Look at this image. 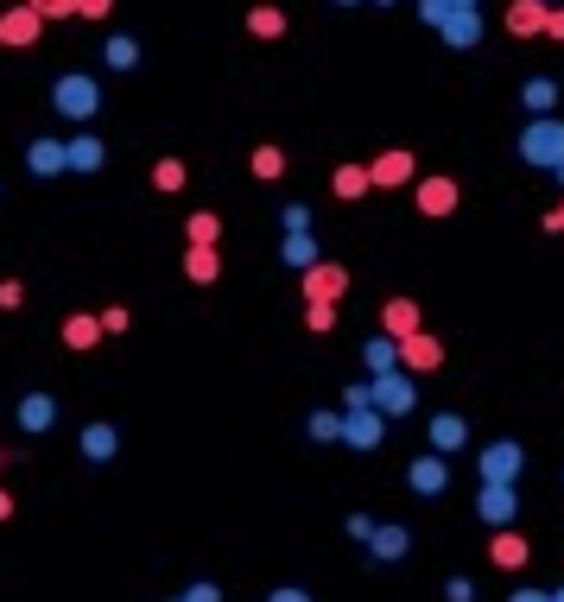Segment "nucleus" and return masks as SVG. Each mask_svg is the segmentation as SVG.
I'll use <instances>...</instances> for the list:
<instances>
[{"label":"nucleus","mask_w":564,"mask_h":602,"mask_svg":"<svg viewBox=\"0 0 564 602\" xmlns=\"http://www.w3.org/2000/svg\"><path fill=\"white\" fill-rule=\"evenodd\" d=\"M375 7H393V0H375Z\"/></svg>","instance_id":"56"},{"label":"nucleus","mask_w":564,"mask_h":602,"mask_svg":"<svg viewBox=\"0 0 564 602\" xmlns=\"http://www.w3.org/2000/svg\"><path fill=\"white\" fill-rule=\"evenodd\" d=\"M185 185H190V165H185V159H152V190L178 197Z\"/></svg>","instance_id":"32"},{"label":"nucleus","mask_w":564,"mask_h":602,"mask_svg":"<svg viewBox=\"0 0 564 602\" xmlns=\"http://www.w3.org/2000/svg\"><path fill=\"white\" fill-rule=\"evenodd\" d=\"M546 235H564V197L552 203V210H546Z\"/></svg>","instance_id":"48"},{"label":"nucleus","mask_w":564,"mask_h":602,"mask_svg":"<svg viewBox=\"0 0 564 602\" xmlns=\"http://www.w3.org/2000/svg\"><path fill=\"white\" fill-rule=\"evenodd\" d=\"M96 317H102V337H127V330H134V311H127V304H102Z\"/></svg>","instance_id":"36"},{"label":"nucleus","mask_w":564,"mask_h":602,"mask_svg":"<svg viewBox=\"0 0 564 602\" xmlns=\"http://www.w3.org/2000/svg\"><path fill=\"white\" fill-rule=\"evenodd\" d=\"M51 109L64 114V121H76V127L96 121V114H102V83H96L89 71H64L58 83H51Z\"/></svg>","instance_id":"1"},{"label":"nucleus","mask_w":564,"mask_h":602,"mask_svg":"<svg viewBox=\"0 0 564 602\" xmlns=\"http://www.w3.org/2000/svg\"><path fill=\"white\" fill-rule=\"evenodd\" d=\"M413 203H418V216L444 223V216H456V203H463V185H456V178H444V172L413 178Z\"/></svg>","instance_id":"5"},{"label":"nucleus","mask_w":564,"mask_h":602,"mask_svg":"<svg viewBox=\"0 0 564 602\" xmlns=\"http://www.w3.org/2000/svg\"><path fill=\"white\" fill-rule=\"evenodd\" d=\"M342 532H349V539H368V532H375V521H368V514H349V521H342Z\"/></svg>","instance_id":"47"},{"label":"nucleus","mask_w":564,"mask_h":602,"mask_svg":"<svg viewBox=\"0 0 564 602\" xmlns=\"http://www.w3.org/2000/svg\"><path fill=\"white\" fill-rule=\"evenodd\" d=\"M476 514H482L489 527H514V514H521L514 482H482V489H476Z\"/></svg>","instance_id":"14"},{"label":"nucleus","mask_w":564,"mask_h":602,"mask_svg":"<svg viewBox=\"0 0 564 602\" xmlns=\"http://www.w3.org/2000/svg\"><path fill=\"white\" fill-rule=\"evenodd\" d=\"M546 7H564V0H546Z\"/></svg>","instance_id":"57"},{"label":"nucleus","mask_w":564,"mask_h":602,"mask_svg":"<svg viewBox=\"0 0 564 602\" xmlns=\"http://www.w3.org/2000/svg\"><path fill=\"white\" fill-rule=\"evenodd\" d=\"M279 261L292 266V273H304L311 261H324V241H317V235H286V241H279Z\"/></svg>","instance_id":"27"},{"label":"nucleus","mask_w":564,"mask_h":602,"mask_svg":"<svg viewBox=\"0 0 564 602\" xmlns=\"http://www.w3.org/2000/svg\"><path fill=\"white\" fill-rule=\"evenodd\" d=\"M489 565L507 570V577H514V570H527V565H532V539H527V532H514V527H494Z\"/></svg>","instance_id":"13"},{"label":"nucleus","mask_w":564,"mask_h":602,"mask_svg":"<svg viewBox=\"0 0 564 602\" xmlns=\"http://www.w3.org/2000/svg\"><path fill=\"white\" fill-rule=\"evenodd\" d=\"M413 178H418V159L406 147H387V152L368 159V185H375V190H406Z\"/></svg>","instance_id":"6"},{"label":"nucleus","mask_w":564,"mask_h":602,"mask_svg":"<svg viewBox=\"0 0 564 602\" xmlns=\"http://www.w3.org/2000/svg\"><path fill=\"white\" fill-rule=\"evenodd\" d=\"M362 545H368V565H406V552H413V532L400 527V521H375V532H368Z\"/></svg>","instance_id":"10"},{"label":"nucleus","mask_w":564,"mask_h":602,"mask_svg":"<svg viewBox=\"0 0 564 602\" xmlns=\"http://www.w3.org/2000/svg\"><path fill=\"white\" fill-rule=\"evenodd\" d=\"M299 292H304V304H342V292H349V266L342 261H311L299 273Z\"/></svg>","instance_id":"4"},{"label":"nucleus","mask_w":564,"mask_h":602,"mask_svg":"<svg viewBox=\"0 0 564 602\" xmlns=\"http://www.w3.org/2000/svg\"><path fill=\"white\" fill-rule=\"evenodd\" d=\"M482 33H489V26H482V7H451V13L438 20V38H444L451 51H476Z\"/></svg>","instance_id":"11"},{"label":"nucleus","mask_w":564,"mask_h":602,"mask_svg":"<svg viewBox=\"0 0 564 602\" xmlns=\"http://www.w3.org/2000/svg\"><path fill=\"white\" fill-rule=\"evenodd\" d=\"M400 368H406L413 380L438 375V368H444V342L431 337V330H413V337H400Z\"/></svg>","instance_id":"9"},{"label":"nucleus","mask_w":564,"mask_h":602,"mask_svg":"<svg viewBox=\"0 0 564 602\" xmlns=\"http://www.w3.org/2000/svg\"><path fill=\"white\" fill-rule=\"evenodd\" d=\"M362 368H368V380L393 375V368H400V342H393V337H368V342H362Z\"/></svg>","instance_id":"25"},{"label":"nucleus","mask_w":564,"mask_h":602,"mask_svg":"<svg viewBox=\"0 0 564 602\" xmlns=\"http://www.w3.org/2000/svg\"><path fill=\"white\" fill-rule=\"evenodd\" d=\"M26 172H33V178H64V140H51V134L33 140V147H26Z\"/></svg>","instance_id":"23"},{"label":"nucleus","mask_w":564,"mask_h":602,"mask_svg":"<svg viewBox=\"0 0 564 602\" xmlns=\"http://www.w3.org/2000/svg\"><path fill=\"white\" fill-rule=\"evenodd\" d=\"M266 602H311V590H299V584H279V590H266Z\"/></svg>","instance_id":"46"},{"label":"nucleus","mask_w":564,"mask_h":602,"mask_svg":"<svg viewBox=\"0 0 564 602\" xmlns=\"http://www.w3.org/2000/svg\"><path fill=\"white\" fill-rule=\"evenodd\" d=\"M476 476H482V482H521V476H527V444H521V438L482 444V451H476Z\"/></svg>","instance_id":"3"},{"label":"nucleus","mask_w":564,"mask_h":602,"mask_svg":"<svg viewBox=\"0 0 564 602\" xmlns=\"http://www.w3.org/2000/svg\"><path fill=\"white\" fill-rule=\"evenodd\" d=\"M507 602H552V597H546V590H532V584H527V590H514Z\"/></svg>","instance_id":"50"},{"label":"nucleus","mask_w":564,"mask_h":602,"mask_svg":"<svg viewBox=\"0 0 564 602\" xmlns=\"http://www.w3.org/2000/svg\"><path fill=\"white\" fill-rule=\"evenodd\" d=\"M451 7H482V0H451Z\"/></svg>","instance_id":"54"},{"label":"nucleus","mask_w":564,"mask_h":602,"mask_svg":"<svg viewBox=\"0 0 564 602\" xmlns=\"http://www.w3.org/2000/svg\"><path fill=\"white\" fill-rule=\"evenodd\" d=\"M172 602H228V590L223 584H190L185 597H172Z\"/></svg>","instance_id":"39"},{"label":"nucleus","mask_w":564,"mask_h":602,"mask_svg":"<svg viewBox=\"0 0 564 602\" xmlns=\"http://www.w3.org/2000/svg\"><path fill=\"white\" fill-rule=\"evenodd\" d=\"M444 602H476V577H451V584H444Z\"/></svg>","instance_id":"41"},{"label":"nucleus","mask_w":564,"mask_h":602,"mask_svg":"<svg viewBox=\"0 0 564 602\" xmlns=\"http://www.w3.org/2000/svg\"><path fill=\"white\" fill-rule=\"evenodd\" d=\"M185 241L190 248H223V216H216V210H197L185 223Z\"/></svg>","instance_id":"30"},{"label":"nucleus","mask_w":564,"mask_h":602,"mask_svg":"<svg viewBox=\"0 0 564 602\" xmlns=\"http://www.w3.org/2000/svg\"><path fill=\"white\" fill-rule=\"evenodd\" d=\"M7 463H20V456H13V451H7V444H0V469H7Z\"/></svg>","instance_id":"51"},{"label":"nucleus","mask_w":564,"mask_h":602,"mask_svg":"<svg viewBox=\"0 0 564 602\" xmlns=\"http://www.w3.org/2000/svg\"><path fill=\"white\" fill-rule=\"evenodd\" d=\"M425 444H431L438 456H456L463 444H469V418L463 413H431L425 418Z\"/></svg>","instance_id":"15"},{"label":"nucleus","mask_w":564,"mask_h":602,"mask_svg":"<svg viewBox=\"0 0 564 602\" xmlns=\"http://www.w3.org/2000/svg\"><path fill=\"white\" fill-rule=\"evenodd\" d=\"M330 185H337V197L342 203H355V197H368V165H337V178H330Z\"/></svg>","instance_id":"33"},{"label":"nucleus","mask_w":564,"mask_h":602,"mask_svg":"<svg viewBox=\"0 0 564 602\" xmlns=\"http://www.w3.org/2000/svg\"><path fill=\"white\" fill-rule=\"evenodd\" d=\"M444 13H451V0H418V20H425V26H438Z\"/></svg>","instance_id":"45"},{"label":"nucleus","mask_w":564,"mask_h":602,"mask_svg":"<svg viewBox=\"0 0 564 602\" xmlns=\"http://www.w3.org/2000/svg\"><path fill=\"white\" fill-rule=\"evenodd\" d=\"M26 7H33L45 26H51V20H71V13H76V0H26Z\"/></svg>","instance_id":"38"},{"label":"nucleus","mask_w":564,"mask_h":602,"mask_svg":"<svg viewBox=\"0 0 564 602\" xmlns=\"http://www.w3.org/2000/svg\"><path fill=\"white\" fill-rule=\"evenodd\" d=\"M26 304V286L20 279H0V311H20Z\"/></svg>","instance_id":"42"},{"label":"nucleus","mask_w":564,"mask_h":602,"mask_svg":"<svg viewBox=\"0 0 564 602\" xmlns=\"http://www.w3.org/2000/svg\"><path fill=\"white\" fill-rule=\"evenodd\" d=\"M185 279L190 286H216L223 279V248H185Z\"/></svg>","instance_id":"24"},{"label":"nucleus","mask_w":564,"mask_h":602,"mask_svg":"<svg viewBox=\"0 0 564 602\" xmlns=\"http://www.w3.org/2000/svg\"><path fill=\"white\" fill-rule=\"evenodd\" d=\"M546 597H552V602H564V584H559V590H546Z\"/></svg>","instance_id":"53"},{"label":"nucleus","mask_w":564,"mask_h":602,"mask_svg":"<svg viewBox=\"0 0 564 602\" xmlns=\"http://www.w3.org/2000/svg\"><path fill=\"white\" fill-rule=\"evenodd\" d=\"M552 178H559V185H564V159H559V165H552Z\"/></svg>","instance_id":"52"},{"label":"nucleus","mask_w":564,"mask_h":602,"mask_svg":"<svg viewBox=\"0 0 564 602\" xmlns=\"http://www.w3.org/2000/svg\"><path fill=\"white\" fill-rule=\"evenodd\" d=\"M13 514H20V501H13V489H0V527H7Z\"/></svg>","instance_id":"49"},{"label":"nucleus","mask_w":564,"mask_h":602,"mask_svg":"<svg viewBox=\"0 0 564 602\" xmlns=\"http://www.w3.org/2000/svg\"><path fill=\"white\" fill-rule=\"evenodd\" d=\"M539 38H552V45H564V7H546V33Z\"/></svg>","instance_id":"44"},{"label":"nucleus","mask_w":564,"mask_h":602,"mask_svg":"<svg viewBox=\"0 0 564 602\" xmlns=\"http://www.w3.org/2000/svg\"><path fill=\"white\" fill-rule=\"evenodd\" d=\"M330 7H355V0H330Z\"/></svg>","instance_id":"55"},{"label":"nucleus","mask_w":564,"mask_h":602,"mask_svg":"<svg viewBox=\"0 0 564 602\" xmlns=\"http://www.w3.org/2000/svg\"><path fill=\"white\" fill-rule=\"evenodd\" d=\"M286 235H311V203H286Z\"/></svg>","instance_id":"40"},{"label":"nucleus","mask_w":564,"mask_h":602,"mask_svg":"<svg viewBox=\"0 0 564 602\" xmlns=\"http://www.w3.org/2000/svg\"><path fill=\"white\" fill-rule=\"evenodd\" d=\"M286 13L279 7H248V38H261V45H273V38H286Z\"/></svg>","instance_id":"28"},{"label":"nucleus","mask_w":564,"mask_h":602,"mask_svg":"<svg viewBox=\"0 0 564 602\" xmlns=\"http://www.w3.org/2000/svg\"><path fill=\"white\" fill-rule=\"evenodd\" d=\"M342 444H349V451H380V444H387V418L380 413H342Z\"/></svg>","instance_id":"19"},{"label":"nucleus","mask_w":564,"mask_h":602,"mask_svg":"<svg viewBox=\"0 0 564 602\" xmlns=\"http://www.w3.org/2000/svg\"><path fill=\"white\" fill-rule=\"evenodd\" d=\"M102 64H109V71H140V38H127V33H114L109 45H102Z\"/></svg>","instance_id":"29"},{"label":"nucleus","mask_w":564,"mask_h":602,"mask_svg":"<svg viewBox=\"0 0 564 602\" xmlns=\"http://www.w3.org/2000/svg\"><path fill=\"white\" fill-rule=\"evenodd\" d=\"M38 38H45V20H38V13L26 7V0L0 13V45H7V51H33Z\"/></svg>","instance_id":"12"},{"label":"nucleus","mask_w":564,"mask_h":602,"mask_svg":"<svg viewBox=\"0 0 564 602\" xmlns=\"http://www.w3.org/2000/svg\"><path fill=\"white\" fill-rule=\"evenodd\" d=\"M337 304H304V330H311V337H330V330H337Z\"/></svg>","instance_id":"35"},{"label":"nucleus","mask_w":564,"mask_h":602,"mask_svg":"<svg viewBox=\"0 0 564 602\" xmlns=\"http://www.w3.org/2000/svg\"><path fill=\"white\" fill-rule=\"evenodd\" d=\"M13 418H20V431H26V438H45V431L58 425V400H51L45 387H33V393H20Z\"/></svg>","instance_id":"16"},{"label":"nucleus","mask_w":564,"mask_h":602,"mask_svg":"<svg viewBox=\"0 0 564 602\" xmlns=\"http://www.w3.org/2000/svg\"><path fill=\"white\" fill-rule=\"evenodd\" d=\"M58 337H64V349H76V355H89V349L102 342V317H96V311H71Z\"/></svg>","instance_id":"22"},{"label":"nucleus","mask_w":564,"mask_h":602,"mask_svg":"<svg viewBox=\"0 0 564 602\" xmlns=\"http://www.w3.org/2000/svg\"><path fill=\"white\" fill-rule=\"evenodd\" d=\"M102 165H109V152H102V140H96V134H71V140H64V172L96 178Z\"/></svg>","instance_id":"18"},{"label":"nucleus","mask_w":564,"mask_h":602,"mask_svg":"<svg viewBox=\"0 0 564 602\" xmlns=\"http://www.w3.org/2000/svg\"><path fill=\"white\" fill-rule=\"evenodd\" d=\"M304 438L311 444H342V413H311L304 418Z\"/></svg>","instance_id":"34"},{"label":"nucleus","mask_w":564,"mask_h":602,"mask_svg":"<svg viewBox=\"0 0 564 602\" xmlns=\"http://www.w3.org/2000/svg\"><path fill=\"white\" fill-rule=\"evenodd\" d=\"M521 159L539 165V172H552L564 159V121L559 114H527V127H521Z\"/></svg>","instance_id":"2"},{"label":"nucleus","mask_w":564,"mask_h":602,"mask_svg":"<svg viewBox=\"0 0 564 602\" xmlns=\"http://www.w3.org/2000/svg\"><path fill=\"white\" fill-rule=\"evenodd\" d=\"M248 172H254L261 185L286 178V147H273V140H266V147H254V152H248Z\"/></svg>","instance_id":"31"},{"label":"nucleus","mask_w":564,"mask_h":602,"mask_svg":"<svg viewBox=\"0 0 564 602\" xmlns=\"http://www.w3.org/2000/svg\"><path fill=\"white\" fill-rule=\"evenodd\" d=\"M521 109L527 114H559V83H552V76H527V83H521Z\"/></svg>","instance_id":"26"},{"label":"nucleus","mask_w":564,"mask_h":602,"mask_svg":"<svg viewBox=\"0 0 564 602\" xmlns=\"http://www.w3.org/2000/svg\"><path fill=\"white\" fill-rule=\"evenodd\" d=\"M418 406V380L406 375V368H393V375L375 380V413L380 418H406Z\"/></svg>","instance_id":"7"},{"label":"nucleus","mask_w":564,"mask_h":602,"mask_svg":"<svg viewBox=\"0 0 564 602\" xmlns=\"http://www.w3.org/2000/svg\"><path fill=\"white\" fill-rule=\"evenodd\" d=\"M114 0H76V20H109Z\"/></svg>","instance_id":"43"},{"label":"nucleus","mask_w":564,"mask_h":602,"mask_svg":"<svg viewBox=\"0 0 564 602\" xmlns=\"http://www.w3.org/2000/svg\"><path fill=\"white\" fill-rule=\"evenodd\" d=\"M413 330H425V311H418V299H406V292H393V299L380 304V337H413Z\"/></svg>","instance_id":"17"},{"label":"nucleus","mask_w":564,"mask_h":602,"mask_svg":"<svg viewBox=\"0 0 564 602\" xmlns=\"http://www.w3.org/2000/svg\"><path fill=\"white\" fill-rule=\"evenodd\" d=\"M501 26H507V38H539L546 33V0H514L501 13Z\"/></svg>","instance_id":"21"},{"label":"nucleus","mask_w":564,"mask_h":602,"mask_svg":"<svg viewBox=\"0 0 564 602\" xmlns=\"http://www.w3.org/2000/svg\"><path fill=\"white\" fill-rule=\"evenodd\" d=\"M342 413H375V380H355V387L342 393Z\"/></svg>","instance_id":"37"},{"label":"nucleus","mask_w":564,"mask_h":602,"mask_svg":"<svg viewBox=\"0 0 564 602\" xmlns=\"http://www.w3.org/2000/svg\"><path fill=\"white\" fill-rule=\"evenodd\" d=\"M406 489H413V494H425V501H438V494L451 489V456L418 451L413 463H406Z\"/></svg>","instance_id":"8"},{"label":"nucleus","mask_w":564,"mask_h":602,"mask_svg":"<svg viewBox=\"0 0 564 602\" xmlns=\"http://www.w3.org/2000/svg\"><path fill=\"white\" fill-rule=\"evenodd\" d=\"M76 451H83V463H114V456H121V425H109V418H96V425H83V438H76Z\"/></svg>","instance_id":"20"}]
</instances>
